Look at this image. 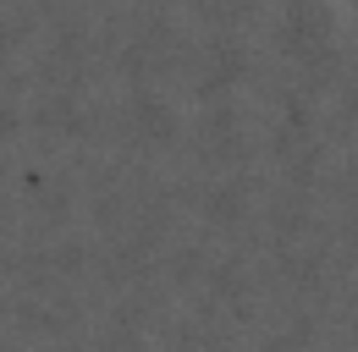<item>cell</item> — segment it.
Masks as SVG:
<instances>
[{"label":"cell","mask_w":358,"mask_h":352,"mask_svg":"<svg viewBox=\"0 0 358 352\" xmlns=\"http://www.w3.org/2000/svg\"><path fill=\"white\" fill-rule=\"evenodd\" d=\"M336 6H342V17H348V28L358 34V0H336Z\"/></svg>","instance_id":"6da1fadb"}]
</instances>
